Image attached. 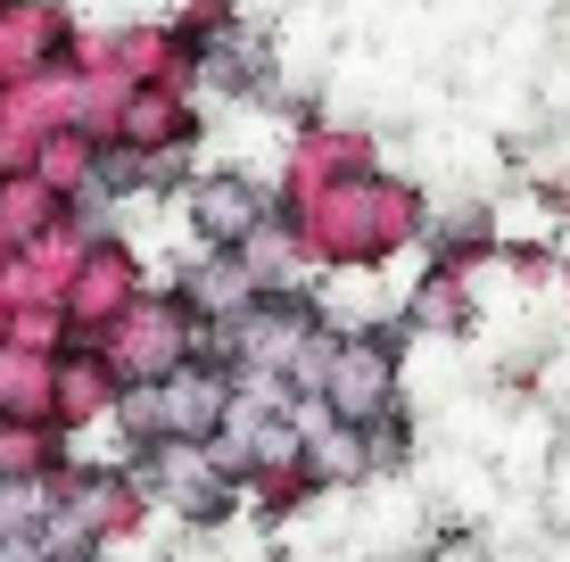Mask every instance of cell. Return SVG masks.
<instances>
[{
	"label": "cell",
	"mask_w": 570,
	"mask_h": 562,
	"mask_svg": "<svg viewBox=\"0 0 570 562\" xmlns=\"http://www.w3.org/2000/svg\"><path fill=\"white\" fill-rule=\"evenodd\" d=\"M199 224L215 231V240L248 231V224H257V190H248V183H232V174H224V183H207V207H199Z\"/></svg>",
	"instance_id": "1"
}]
</instances>
